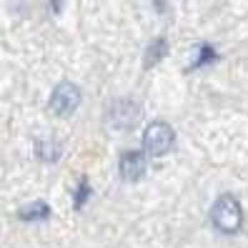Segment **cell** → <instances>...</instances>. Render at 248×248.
I'll use <instances>...</instances> for the list:
<instances>
[{
    "label": "cell",
    "instance_id": "4",
    "mask_svg": "<svg viewBox=\"0 0 248 248\" xmlns=\"http://www.w3.org/2000/svg\"><path fill=\"white\" fill-rule=\"evenodd\" d=\"M140 121V106L133 103V100H115L108 110V123L115 128V130H130L136 128V123Z\"/></svg>",
    "mask_w": 248,
    "mask_h": 248
},
{
    "label": "cell",
    "instance_id": "8",
    "mask_svg": "<svg viewBox=\"0 0 248 248\" xmlns=\"http://www.w3.org/2000/svg\"><path fill=\"white\" fill-rule=\"evenodd\" d=\"M211 61H216V50H213L211 46H201L198 53H196V58H193V63H191V70L203 68L206 63H211Z\"/></svg>",
    "mask_w": 248,
    "mask_h": 248
},
{
    "label": "cell",
    "instance_id": "7",
    "mask_svg": "<svg viewBox=\"0 0 248 248\" xmlns=\"http://www.w3.org/2000/svg\"><path fill=\"white\" fill-rule=\"evenodd\" d=\"M48 216H50V208L46 206V203H33V206H28V208L20 211L23 221H46Z\"/></svg>",
    "mask_w": 248,
    "mask_h": 248
},
{
    "label": "cell",
    "instance_id": "2",
    "mask_svg": "<svg viewBox=\"0 0 248 248\" xmlns=\"http://www.w3.org/2000/svg\"><path fill=\"white\" fill-rule=\"evenodd\" d=\"M173 143H176V133H173V128L163 121L151 123L143 133V151L148 155H155V158L166 155L173 148Z\"/></svg>",
    "mask_w": 248,
    "mask_h": 248
},
{
    "label": "cell",
    "instance_id": "3",
    "mask_svg": "<svg viewBox=\"0 0 248 248\" xmlns=\"http://www.w3.org/2000/svg\"><path fill=\"white\" fill-rule=\"evenodd\" d=\"M80 106V91L78 85L73 83H61L55 85V91L48 100V108L55 113V115H70L73 110H78Z\"/></svg>",
    "mask_w": 248,
    "mask_h": 248
},
{
    "label": "cell",
    "instance_id": "5",
    "mask_svg": "<svg viewBox=\"0 0 248 248\" xmlns=\"http://www.w3.org/2000/svg\"><path fill=\"white\" fill-rule=\"evenodd\" d=\"M145 173V155L140 151H125L121 155V176L123 181H138Z\"/></svg>",
    "mask_w": 248,
    "mask_h": 248
},
{
    "label": "cell",
    "instance_id": "9",
    "mask_svg": "<svg viewBox=\"0 0 248 248\" xmlns=\"http://www.w3.org/2000/svg\"><path fill=\"white\" fill-rule=\"evenodd\" d=\"M38 153H40V158L43 160H55L58 155H61V145L58 143H53V140H48V143H38Z\"/></svg>",
    "mask_w": 248,
    "mask_h": 248
},
{
    "label": "cell",
    "instance_id": "10",
    "mask_svg": "<svg viewBox=\"0 0 248 248\" xmlns=\"http://www.w3.org/2000/svg\"><path fill=\"white\" fill-rule=\"evenodd\" d=\"M88 193H91V188H88V183L85 181H80V188H78V196H76V208H80L83 203H85V198H88Z\"/></svg>",
    "mask_w": 248,
    "mask_h": 248
},
{
    "label": "cell",
    "instance_id": "6",
    "mask_svg": "<svg viewBox=\"0 0 248 248\" xmlns=\"http://www.w3.org/2000/svg\"><path fill=\"white\" fill-rule=\"evenodd\" d=\"M166 50H168V46H166V40L163 38H155L151 46H148V53H145V68H151V65H155L160 58L166 55Z\"/></svg>",
    "mask_w": 248,
    "mask_h": 248
},
{
    "label": "cell",
    "instance_id": "1",
    "mask_svg": "<svg viewBox=\"0 0 248 248\" xmlns=\"http://www.w3.org/2000/svg\"><path fill=\"white\" fill-rule=\"evenodd\" d=\"M211 218L218 231L223 233H236L243 223V208L241 203L233 198V196H221L216 201V206L211 211Z\"/></svg>",
    "mask_w": 248,
    "mask_h": 248
}]
</instances>
